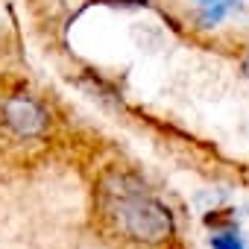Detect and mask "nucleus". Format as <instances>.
I'll list each match as a JSON object with an SVG mask.
<instances>
[{"label": "nucleus", "instance_id": "nucleus-1", "mask_svg": "<svg viewBox=\"0 0 249 249\" xmlns=\"http://www.w3.org/2000/svg\"><path fill=\"white\" fill-rule=\"evenodd\" d=\"M97 214L114 237L138 249H164L176 237V214L132 170L114 167L97 179Z\"/></svg>", "mask_w": 249, "mask_h": 249}, {"label": "nucleus", "instance_id": "nucleus-2", "mask_svg": "<svg viewBox=\"0 0 249 249\" xmlns=\"http://www.w3.org/2000/svg\"><path fill=\"white\" fill-rule=\"evenodd\" d=\"M56 114L50 103L24 88L12 85L0 91V144L9 150H27L38 147L53 135Z\"/></svg>", "mask_w": 249, "mask_h": 249}, {"label": "nucleus", "instance_id": "nucleus-3", "mask_svg": "<svg viewBox=\"0 0 249 249\" xmlns=\"http://www.w3.org/2000/svg\"><path fill=\"white\" fill-rule=\"evenodd\" d=\"M211 246H214V249H240V240H237L234 234H217V237L211 240Z\"/></svg>", "mask_w": 249, "mask_h": 249}, {"label": "nucleus", "instance_id": "nucleus-4", "mask_svg": "<svg viewBox=\"0 0 249 249\" xmlns=\"http://www.w3.org/2000/svg\"><path fill=\"white\" fill-rule=\"evenodd\" d=\"M117 3H132V6H138V3H147V0H117Z\"/></svg>", "mask_w": 249, "mask_h": 249}, {"label": "nucleus", "instance_id": "nucleus-5", "mask_svg": "<svg viewBox=\"0 0 249 249\" xmlns=\"http://www.w3.org/2000/svg\"><path fill=\"white\" fill-rule=\"evenodd\" d=\"M243 73H246V76H249V56H246V59H243Z\"/></svg>", "mask_w": 249, "mask_h": 249}]
</instances>
